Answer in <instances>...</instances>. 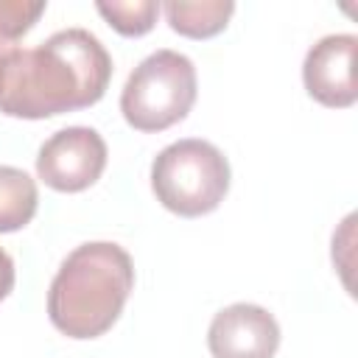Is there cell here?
Listing matches in <instances>:
<instances>
[{
	"instance_id": "1",
	"label": "cell",
	"mask_w": 358,
	"mask_h": 358,
	"mask_svg": "<svg viewBox=\"0 0 358 358\" xmlns=\"http://www.w3.org/2000/svg\"><path fill=\"white\" fill-rule=\"evenodd\" d=\"M112 78V56L84 28L56 31L36 48H17L0 67V112L42 120L98 103Z\"/></svg>"
},
{
	"instance_id": "11",
	"label": "cell",
	"mask_w": 358,
	"mask_h": 358,
	"mask_svg": "<svg viewBox=\"0 0 358 358\" xmlns=\"http://www.w3.org/2000/svg\"><path fill=\"white\" fill-rule=\"evenodd\" d=\"M42 14H45V3L0 0V67L17 50V42L36 25Z\"/></svg>"
},
{
	"instance_id": "6",
	"label": "cell",
	"mask_w": 358,
	"mask_h": 358,
	"mask_svg": "<svg viewBox=\"0 0 358 358\" xmlns=\"http://www.w3.org/2000/svg\"><path fill=\"white\" fill-rule=\"evenodd\" d=\"M358 36L355 34H330L322 36L302 62L305 92L330 109H347L358 101L355 81Z\"/></svg>"
},
{
	"instance_id": "10",
	"label": "cell",
	"mask_w": 358,
	"mask_h": 358,
	"mask_svg": "<svg viewBox=\"0 0 358 358\" xmlns=\"http://www.w3.org/2000/svg\"><path fill=\"white\" fill-rule=\"evenodd\" d=\"M95 8L120 36H145L159 14V3L154 0H98Z\"/></svg>"
},
{
	"instance_id": "12",
	"label": "cell",
	"mask_w": 358,
	"mask_h": 358,
	"mask_svg": "<svg viewBox=\"0 0 358 358\" xmlns=\"http://www.w3.org/2000/svg\"><path fill=\"white\" fill-rule=\"evenodd\" d=\"M14 280H17V274H14V260H11V255L0 246V302L14 291Z\"/></svg>"
},
{
	"instance_id": "4",
	"label": "cell",
	"mask_w": 358,
	"mask_h": 358,
	"mask_svg": "<svg viewBox=\"0 0 358 358\" xmlns=\"http://www.w3.org/2000/svg\"><path fill=\"white\" fill-rule=\"evenodd\" d=\"M199 81L193 62L179 50H157L145 56L123 84L120 112L123 120L143 131H165L187 117L196 103Z\"/></svg>"
},
{
	"instance_id": "5",
	"label": "cell",
	"mask_w": 358,
	"mask_h": 358,
	"mask_svg": "<svg viewBox=\"0 0 358 358\" xmlns=\"http://www.w3.org/2000/svg\"><path fill=\"white\" fill-rule=\"evenodd\" d=\"M106 143L90 126H67L50 134L36 154V176L59 193L92 187L106 168Z\"/></svg>"
},
{
	"instance_id": "3",
	"label": "cell",
	"mask_w": 358,
	"mask_h": 358,
	"mask_svg": "<svg viewBox=\"0 0 358 358\" xmlns=\"http://www.w3.org/2000/svg\"><path fill=\"white\" fill-rule=\"evenodd\" d=\"M229 179V162L221 148L199 137L165 145L151 162V190L157 201L182 218L213 213L224 201Z\"/></svg>"
},
{
	"instance_id": "7",
	"label": "cell",
	"mask_w": 358,
	"mask_h": 358,
	"mask_svg": "<svg viewBox=\"0 0 358 358\" xmlns=\"http://www.w3.org/2000/svg\"><path fill=\"white\" fill-rule=\"evenodd\" d=\"M207 347L213 358H274L280 324L266 308L235 302L213 316Z\"/></svg>"
},
{
	"instance_id": "8",
	"label": "cell",
	"mask_w": 358,
	"mask_h": 358,
	"mask_svg": "<svg viewBox=\"0 0 358 358\" xmlns=\"http://www.w3.org/2000/svg\"><path fill=\"white\" fill-rule=\"evenodd\" d=\"M171 31L187 39H210L221 34L235 14V3L229 0H201V3H185V0H171L162 6Z\"/></svg>"
},
{
	"instance_id": "9",
	"label": "cell",
	"mask_w": 358,
	"mask_h": 358,
	"mask_svg": "<svg viewBox=\"0 0 358 358\" xmlns=\"http://www.w3.org/2000/svg\"><path fill=\"white\" fill-rule=\"evenodd\" d=\"M36 182L14 165H0V232H17L28 227L36 215Z\"/></svg>"
},
{
	"instance_id": "2",
	"label": "cell",
	"mask_w": 358,
	"mask_h": 358,
	"mask_svg": "<svg viewBox=\"0 0 358 358\" xmlns=\"http://www.w3.org/2000/svg\"><path fill=\"white\" fill-rule=\"evenodd\" d=\"M134 288V263L112 241L76 246L48 291V319L67 338H98L120 319Z\"/></svg>"
}]
</instances>
